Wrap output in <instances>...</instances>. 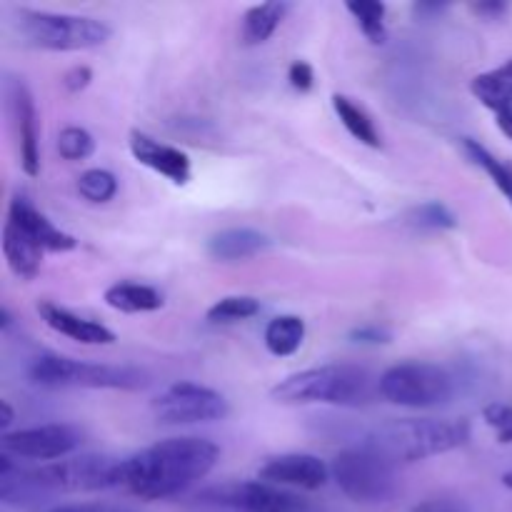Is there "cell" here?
Returning a JSON list of instances; mask_svg holds the SVG:
<instances>
[{"label": "cell", "mask_w": 512, "mask_h": 512, "mask_svg": "<svg viewBox=\"0 0 512 512\" xmlns=\"http://www.w3.org/2000/svg\"><path fill=\"white\" fill-rule=\"evenodd\" d=\"M220 460L208 438H168L130 455L123 463V488L140 500H165L208 478Z\"/></svg>", "instance_id": "obj_1"}, {"label": "cell", "mask_w": 512, "mask_h": 512, "mask_svg": "<svg viewBox=\"0 0 512 512\" xmlns=\"http://www.w3.org/2000/svg\"><path fill=\"white\" fill-rule=\"evenodd\" d=\"M470 435L473 428L463 418H398L378 425L365 438V445L378 450L393 465H403L453 453L468 445Z\"/></svg>", "instance_id": "obj_2"}, {"label": "cell", "mask_w": 512, "mask_h": 512, "mask_svg": "<svg viewBox=\"0 0 512 512\" xmlns=\"http://www.w3.org/2000/svg\"><path fill=\"white\" fill-rule=\"evenodd\" d=\"M270 398L278 405H340L358 408L370 398L368 370L355 365H320L280 380Z\"/></svg>", "instance_id": "obj_3"}, {"label": "cell", "mask_w": 512, "mask_h": 512, "mask_svg": "<svg viewBox=\"0 0 512 512\" xmlns=\"http://www.w3.org/2000/svg\"><path fill=\"white\" fill-rule=\"evenodd\" d=\"M13 28L23 45L38 50H53V53L100 48L113 35V28L98 18L33 8L15 10Z\"/></svg>", "instance_id": "obj_4"}, {"label": "cell", "mask_w": 512, "mask_h": 512, "mask_svg": "<svg viewBox=\"0 0 512 512\" xmlns=\"http://www.w3.org/2000/svg\"><path fill=\"white\" fill-rule=\"evenodd\" d=\"M30 383L38 388H83V390H143L150 375L133 365L83 363L63 355H38L28 368Z\"/></svg>", "instance_id": "obj_5"}, {"label": "cell", "mask_w": 512, "mask_h": 512, "mask_svg": "<svg viewBox=\"0 0 512 512\" xmlns=\"http://www.w3.org/2000/svg\"><path fill=\"white\" fill-rule=\"evenodd\" d=\"M398 465L373 450L370 445H355L335 455L330 465L335 485L353 503L378 505L388 503L398 493Z\"/></svg>", "instance_id": "obj_6"}, {"label": "cell", "mask_w": 512, "mask_h": 512, "mask_svg": "<svg viewBox=\"0 0 512 512\" xmlns=\"http://www.w3.org/2000/svg\"><path fill=\"white\" fill-rule=\"evenodd\" d=\"M458 383L448 368L435 363H398L385 370L378 380V393L400 408H438L453 400Z\"/></svg>", "instance_id": "obj_7"}, {"label": "cell", "mask_w": 512, "mask_h": 512, "mask_svg": "<svg viewBox=\"0 0 512 512\" xmlns=\"http://www.w3.org/2000/svg\"><path fill=\"white\" fill-rule=\"evenodd\" d=\"M123 463L125 458L113 455H75L43 465L28 475L35 488L48 493H100L123 488Z\"/></svg>", "instance_id": "obj_8"}, {"label": "cell", "mask_w": 512, "mask_h": 512, "mask_svg": "<svg viewBox=\"0 0 512 512\" xmlns=\"http://www.w3.org/2000/svg\"><path fill=\"white\" fill-rule=\"evenodd\" d=\"M150 410L163 425H198L228 418L230 403L218 390L180 380L160 390L150 403Z\"/></svg>", "instance_id": "obj_9"}, {"label": "cell", "mask_w": 512, "mask_h": 512, "mask_svg": "<svg viewBox=\"0 0 512 512\" xmlns=\"http://www.w3.org/2000/svg\"><path fill=\"white\" fill-rule=\"evenodd\" d=\"M83 443V433L68 423H48L35 425V428L15 430L5 433L0 440V448L10 458H28V460H58L68 458L73 450Z\"/></svg>", "instance_id": "obj_10"}, {"label": "cell", "mask_w": 512, "mask_h": 512, "mask_svg": "<svg viewBox=\"0 0 512 512\" xmlns=\"http://www.w3.org/2000/svg\"><path fill=\"white\" fill-rule=\"evenodd\" d=\"M213 498L235 512H308V503L300 495L263 480L228 485L215 490Z\"/></svg>", "instance_id": "obj_11"}, {"label": "cell", "mask_w": 512, "mask_h": 512, "mask_svg": "<svg viewBox=\"0 0 512 512\" xmlns=\"http://www.w3.org/2000/svg\"><path fill=\"white\" fill-rule=\"evenodd\" d=\"M8 110L13 120V133L18 140L20 168L25 175L35 178L40 173V145H38V113H35L33 95L20 78L8 80Z\"/></svg>", "instance_id": "obj_12"}, {"label": "cell", "mask_w": 512, "mask_h": 512, "mask_svg": "<svg viewBox=\"0 0 512 512\" xmlns=\"http://www.w3.org/2000/svg\"><path fill=\"white\" fill-rule=\"evenodd\" d=\"M330 478V468L310 453H285L265 460L258 470V480L278 488L320 490Z\"/></svg>", "instance_id": "obj_13"}, {"label": "cell", "mask_w": 512, "mask_h": 512, "mask_svg": "<svg viewBox=\"0 0 512 512\" xmlns=\"http://www.w3.org/2000/svg\"><path fill=\"white\" fill-rule=\"evenodd\" d=\"M8 220L15 228L23 230L43 253H70V250L78 248V240H75L73 235L50 223V220L45 218L28 198H23V195H15V198L10 200Z\"/></svg>", "instance_id": "obj_14"}, {"label": "cell", "mask_w": 512, "mask_h": 512, "mask_svg": "<svg viewBox=\"0 0 512 512\" xmlns=\"http://www.w3.org/2000/svg\"><path fill=\"white\" fill-rule=\"evenodd\" d=\"M128 145L140 165L163 175L170 183L185 185L190 180V158L180 148L160 143V140L150 138L148 133H140V130H130Z\"/></svg>", "instance_id": "obj_15"}, {"label": "cell", "mask_w": 512, "mask_h": 512, "mask_svg": "<svg viewBox=\"0 0 512 512\" xmlns=\"http://www.w3.org/2000/svg\"><path fill=\"white\" fill-rule=\"evenodd\" d=\"M38 313L50 330H55V333L65 335V338L75 340V343L80 345L115 343V333L110 328H105L103 323H95V320L83 318V315L70 313L68 308H60V305L50 303V300L38 303Z\"/></svg>", "instance_id": "obj_16"}, {"label": "cell", "mask_w": 512, "mask_h": 512, "mask_svg": "<svg viewBox=\"0 0 512 512\" xmlns=\"http://www.w3.org/2000/svg\"><path fill=\"white\" fill-rule=\"evenodd\" d=\"M270 248V238L253 228H228L215 233L205 243V253L218 263H240Z\"/></svg>", "instance_id": "obj_17"}, {"label": "cell", "mask_w": 512, "mask_h": 512, "mask_svg": "<svg viewBox=\"0 0 512 512\" xmlns=\"http://www.w3.org/2000/svg\"><path fill=\"white\" fill-rule=\"evenodd\" d=\"M470 93L495 115H512V58L503 65L475 75Z\"/></svg>", "instance_id": "obj_18"}, {"label": "cell", "mask_w": 512, "mask_h": 512, "mask_svg": "<svg viewBox=\"0 0 512 512\" xmlns=\"http://www.w3.org/2000/svg\"><path fill=\"white\" fill-rule=\"evenodd\" d=\"M3 255L10 273L20 280H33L43 265V250L10 220L3 225Z\"/></svg>", "instance_id": "obj_19"}, {"label": "cell", "mask_w": 512, "mask_h": 512, "mask_svg": "<svg viewBox=\"0 0 512 512\" xmlns=\"http://www.w3.org/2000/svg\"><path fill=\"white\" fill-rule=\"evenodd\" d=\"M105 303L113 310L120 313H155V310L163 308V295L160 290H155L153 285L143 283H115L105 290L103 295Z\"/></svg>", "instance_id": "obj_20"}, {"label": "cell", "mask_w": 512, "mask_h": 512, "mask_svg": "<svg viewBox=\"0 0 512 512\" xmlns=\"http://www.w3.org/2000/svg\"><path fill=\"white\" fill-rule=\"evenodd\" d=\"M305 320L300 315H278L265 325V348L275 358H290L298 353L305 343Z\"/></svg>", "instance_id": "obj_21"}, {"label": "cell", "mask_w": 512, "mask_h": 512, "mask_svg": "<svg viewBox=\"0 0 512 512\" xmlns=\"http://www.w3.org/2000/svg\"><path fill=\"white\" fill-rule=\"evenodd\" d=\"M288 3H260L245 10L243 15V40L245 45H260L273 38L275 30L288 15Z\"/></svg>", "instance_id": "obj_22"}, {"label": "cell", "mask_w": 512, "mask_h": 512, "mask_svg": "<svg viewBox=\"0 0 512 512\" xmlns=\"http://www.w3.org/2000/svg\"><path fill=\"white\" fill-rule=\"evenodd\" d=\"M333 110H335V115L340 118V123L345 125V130H348L355 140H360V143L368 145V148H380V145H383L373 118H370V115L365 113L358 103H353L348 95L335 93L333 95Z\"/></svg>", "instance_id": "obj_23"}, {"label": "cell", "mask_w": 512, "mask_h": 512, "mask_svg": "<svg viewBox=\"0 0 512 512\" xmlns=\"http://www.w3.org/2000/svg\"><path fill=\"white\" fill-rule=\"evenodd\" d=\"M463 150H465V155H468V158L473 160V163L478 165V168L483 170L490 180H493L495 188H498L512 205V163L510 160L495 158V155L490 153L485 145H480L478 140H473V138L463 140Z\"/></svg>", "instance_id": "obj_24"}, {"label": "cell", "mask_w": 512, "mask_h": 512, "mask_svg": "<svg viewBox=\"0 0 512 512\" xmlns=\"http://www.w3.org/2000/svg\"><path fill=\"white\" fill-rule=\"evenodd\" d=\"M350 15L355 18V23L360 25L365 38L373 45H383L388 40V25H385V18H388V5L378 3V0H355V3L345 5Z\"/></svg>", "instance_id": "obj_25"}, {"label": "cell", "mask_w": 512, "mask_h": 512, "mask_svg": "<svg viewBox=\"0 0 512 512\" xmlns=\"http://www.w3.org/2000/svg\"><path fill=\"white\" fill-rule=\"evenodd\" d=\"M260 313V300L250 298V295H228L220 298L218 303L208 308V323L213 325H228L240 323V320H250Z\"/></svg>", "instance_id": "obj_26"}, {"label": "cell", "mask_w": 512, "mask_h": 512, "mask_svg": "<svg viewBox=\"0 0 512 512\" xmlns=\"http://www.w3.org/2000/svg\"><path fill=\"white\" fill-rule=\"evenodd\" d=\"M405 223L413 225L415 230H433V233H443V230H455L458 228V218H455L453 210L448 208L440 200H428L423 205H415L408 213Z\"/></svg>", "instance_id": "obj_27"}, {"label": "cell", "mask_w": 512, "mask_h": 512, "mask_svg": "<svg viewBox=\"0 0 512 512\" xmlns=\"http://www.w3.org/2000/svg\"><path fill=\"white\" fill-rule=\"evenodd\" d=\"M78 193L93 205L110 203L115 198V193H118V178L110 170L103 168L85 170L78 178Z\"/></svg>", "instance_id": "obj_28"}, {"label": "cell", "mask_w": 512, "mask_h": 512, "mask_svg": "<svg viewBox=\"0 0 512 512\" xmlns=\"http://www.w3.org/2000/svg\"><path fill=\"white\" fill-rule=\"evenodd\" d=\"M58 153L65 160H85L95 153V138L85 128L68 125L58 133Z\"/></svg>", "instance_id": "obj_29"}, {"label": "cell", "mask_w": 512, "mask_h": 512, "mask_svg": "<svg viewBox=\"0 0 512 512\" xmlns=\"http://www.w3.org/2000/svg\"><path fill=\"white\" fill-rule=\"evenodd\" d=\"M483 420L500 443H512V405L508 403H488L483 408Z\"/></svg>", "instance_id": "obj_30"}, {"label": "cell", "mask_w": 512, "mask_h": 512, "mask_svg": "<svg viewBox=\"0 0 512 512\" xmlns=\"http://www.w3.org/2000/svg\"><path fill=\"white\" fill-rule=\"evenodd\" d=\"M288 83L290 88L298 93H310L315 85V70L308 60H293L288 68Z\"/></svg>", "instance_id": "obj_31"}, {"label": "cell", "mask_w": 512, "mask_h": 512, "mask_svg": "<svg viewBox=\"0 0 512 512\" xmlns=\"http://www.w3.org/2000/svg\"><path fill=\"white\" fill-rule=\"evenodd\" d=\"M350 340L358 345H385L390 343V330L383 325H360V328L350 330Z\"/></svg>", "instance_id": "obj_32"}, {"label": "cell", "mask_w": 512, "mask_h": 512, "mask_svg": "<svg viewBox=\"0 0 512 512\" xmlns=\"http://www.w3.org/2000/svg\"><path fill=\"white\" fill-rule=\"evenodd\" d=\"M60 83H63V88L68 90L70 95H78V93H83L90 83H93V70H90L88 65H73L70 70H65V75Z\"/></svg>", "instance_id": "obj_33"}, {"label": "cell", "mask_w": 512, "mask_h": 512, "mask_svg": "<svg viewBox=\"0 0 512 512\" xmlns=\"http://www.w3.org/2000/svg\"><path fill=\"white\" fill-rule=\"evenodd\" d=\"M403 512H470L468 505L455 498H430L418 505H410Z\"/></svg>", "instance_id": "obj_34"}, {"label": "cell", "mask_w": 512, "mask_h": 512, "mask_svg": "<svg viewBox=\"0 0 512 512\" xmlns=\"http://www.w3.org/2000/svg\"><path fill=\"white\" fill-rule=\"evenodd\" d=\"M470 10L485 20H503L510 13V5L503 0H488V3H473Z\"/></svg>", "instance_id": "obj_35"}, {"label": "cell", "mask_w": 512, "mask_h": 512, "mask_svg": "<svg viewBox=\"0 0 512 512\" xmlns=\"http://www.w3.org/2000/svg\"><path fill=\"white\" fill-rule=\"evenodd\" d=\"M40 512H135V510L120 508V505H108V503H75V505H58V508H48Z\"/></svg>", "instance_id": "obj_36"}, {"label": "cell", "mask_w": 512, "mask_h": 512, "mask_svg": "<svg viewBox=\"0 0 512 512\" xmlns=\"http://www.w3.org/2000/svg\"><path fill=\"white\" fill-rule=\"evenodd\" d=\"M13 418H15V413H13V408H10V403L8 400H0V428H8L10 423H13Z\"/></svg>", "instance_id": "obj_37"}, {"label": "cell", "mask_w": 512, "mask_h": 512, "mask_svg": "<svg viewBox=\"0 0 512 512\" xmlns=\"http://www.w3.org/2000/svg\"><path fill=\"white\" fill-rule=\"evenodd\" d=\"M495 123L512 140V115H500V118H495Z\"/></svg>", "instance_id": "obj_38"}, {"label": "cell", "mask_w": 512, "mask_h": 512, "mask_svg": "<svg viewBox=\"0 0 512 512\" xmlns=\"http://www.w3.org/2000/svg\"><path fill=\"white\" fill-rule=\"evenodd\" d=\"M10 325H13V315H10L8 308H0V330H3V333H8Z\"/></svg>", "instance_id": "obj_39"}, {"label": "cell", "mask_w": 512, "mask_h": 512, "mask_svg": "<svg viewBox=\"0 0 512 512\" xmlns=\"http://www.w3.org/2000/svg\"><path fill=\"white\" fill-rule=\"evenodd\" d=\"M503 485H505V488L512 490V470H508V473L503 475Z\"/></svg>", "instance_id": "obj_40"}]
</instances>
